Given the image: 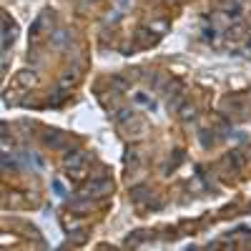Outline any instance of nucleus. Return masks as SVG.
I'll list each match as a JSON object with an SVG mask.
<instances>
[{"label": "nucleus", "instance_id": "dca6fc26", "mask_svg": "<svg viewBox=\"0 0 251 251\" xmlns=\"http://www.w3.org/2000/svg\"><path fill=\"white\" fill-rule=\"evenodd\" d=\"M68 96H71V91H68V88H58V91L48 98V106H60V103L66 100Z\"/></svg>", "mask_w": 251, "mask_h": 251}, {"label": "nucleus", "instance_id": "5701e85b", "mask_svg": "<svg viewBox=\"0 0 251 251\" xmlns=\"http://www.w3.org/2000/svg\"><path fill=\"white\" fill-rule=\"evenodd\" d=\"M136 100L141 103V106H153V103L149 100V96H146V93H136Z\"/></svg>", "mask_w": 251, "mask_h": 251}, {"label": "nucleus", "instance_id": "bb28decb", "mask_svg": "<svg viewBox=\"0 0 251 251\" xmlns=\"http://www.w3.org/2000/svg\"><path fill=\"white\" fill-rule=\"evenodd\" d=\"M246 50L251 53V38H246Z\"/></svg>", "mask_w": 251, "mask_h": 251}, {"label": "nucleus", "instance_id": "20e7f679", "mask_svg": "<svg viewBox=\"0 0 251 251\" xmlns=\"http://www.w3.org/2000/svg\"><path fill=\"white\" fill-rule=\"evenodd\" d=\"M68 133H63V131H46L43 133V143L48 146V149H66V146H68Z\"/></svg>", "mask_w": 251, "mask_h": 251}, {"label": "nucleus", "instance_id": "aec40b11", "mask_svg": "<svg viewBox=\"0 0 251 251\" xmlns=\"http://www.w3.org/2000/svg\"><path fill=\"white\" fill-rule=\"evenodd\" d=\"M3 169H5V171H8V169H10V171H15V169H18V166H15V161H13L8 153L3 156Z\"/></svg>", "mask_w": 251, "mask_h": 251}, {"label": "nucleus", "instance_id": "393cba45", "mask_svg": "<svg viewBox=\"0 0 251 251\" xmlns=\"http://www.w3.org/2000/svg\"><path fill=\"white\" fill-rule=\"evenodd\" d=\"M214 35H216L214 28H206V30H203V38H206V40H214Z\"/></svg>", "mask_w": 251, "mask_h": 251}, {"label": "nucleus", "instance_id": "412c9836", "mask_svg": "<svg viewBox=\"0 0 251 251\" xmlns=\"http://www.w3.org/2000/svg\"><path fill=\"white\" fill-rule=\"evenodd\" d=\"M136 163H138L136 153H126V166H128V169H136Z\"/></svg>", "mask_w": 251, "mask_h": 251}, {"label": "nucleus", "instance_id": "f03ea898", "mask_svg": "<svg viewBox=\"0 0 251 251\" xmlns=\"http://www.w3.org/2000/svg\"><path fill=\"white\" fill-rule=\"evenodd\" d=\"M113 191V183L111 178H96V181H88L86 186L80 188V196L86 199H98V196H106Z\"/></svg>", "mask_w": 251, "mask_h": 251}, {"label": "nucleus", "instance_id": "f8f14e48", "mask_svg": "<svg viewBox=\"0 0 251 251\" xmlns=\"http://www.w3.org/2000/svg\"><path fill=\"white\" fill-rule=\"evenodd\" d=\"M226 38L228 40H246V25L244 23H236L226 30Z\"/></svg>", "mask_w": 251, "mask_h": 251}, {"label": "nucleus", "instance_id": "4be33fe9", "mask_svg": "<svg viewBox=\"0 0 251 251\" xmlns=\"http://www.w3.org/2000/svg\"><path fill=\"white\" fill-rule=\"evenodd\" d=\"M75 83V75L71 73V75H63V80H60V88H68V86H73Z\"/></svg>", "mask_w": 251, "mask_h": 251}, {"label": "nucleus", "instance_id": "39448f33", "mask_svg": "<svg viewBox=\"0 0 251 251\" xmlns=\"http://www.w3.org/2000/svg\"><path fill=\"white\" fill-rule=\"evenodd\" d=\"M136 40H138V48H151V46L158 43V33H153L151 28H138Z\"/></svg>", "mask_w": 251, "mask_h": 251}, {"label": "nucleus", "instance_id": "6e6552de", "mask_svg": "<svg viewBox=\"0 0 251 251\" xmlns=\"http://www.w3.org/2000/svg\"><path fill=\"white\" fill-rule=\"evenodd\" d=\"M48 18H53V13H40V15L33 20V25H30V40H33V43L38 40V35L48 28Z\"/></svg>", "mask_w": 251, "mask_h": 251}, {"label": "nucleus", "instance_id": "ddd939ff", "mask_svg": "<svg viewBox=\"0 0 251 251\" xmlns=\"http://www.w3.org/2000/svg\"><path fill=\"white\" fill-rule=\"evenodd\" d=\"M199 141H201L203 149L208 151V149H211V146L216 143V133H214V131H208V128H201V131H199Z\"/></svg>", "mask_w": 251, "mask_h": 251}, {"label": "nucleus", "instance_id": "b1692460", "mask_svg": "<svg viewBox=\"0 0 251 251\" xmlns=\"http://www.w3.org/2000/svg\"><path fill=\"white\" fill-rule=\"evenodd\" d=\"M53 191H55L58 196H66V188H63V183H60V181H53Z\"/></svg>", "mask_w": 251, "mask_h": 251}, {"label": "nucleus", "instance_id": "7ed1b4c3", "mask_svg": "<svg viewBox=\"0 0 251 251\" xmlns=\"http://www.w3.org/2000/svg\"><path fill=\"white\" fill-rule=\"evenodd\" d=\"M35 83H38V75L33 73V71H18L15 73V78H13V86L20 91V93H23V91H28L30 86H35Z\"/></svg>", "mask_w": 251, "mask_h": 251}, {"label": "nucleus", "instance_id": "2eb2a0df", "mask_svg": "<svg viewBox=\"0 0 251 251\" xmlns=\"http://www.w3.org/2000/svg\"><path fill=\"white\" fill-rule=\"evenodd\" d=\"M183 158H186V151H183V149H176V151H174V161H171L169 166H166V174H174V171L178 169V166H181V161H183Z\"/></svg>", "mask_w": 251, "mask_h": 251}, {"label": "nucleus", "instance_id": "a211bd4d", "mask_svg": "<svg viewBox=\"0 0 251 251\" xmlns=\"http://www.w3.org/2000/svg\"><path fill=\"white\" fill-rule=\"evenodd\" d=\"M108 86H111V88H116L118 93L128 91V83H126V80H123L121 75H111V78H108Z\"/></svg>", "mask_w": 251, "mask_h": 251}, {"label": "nucleus", "instance_id": "0eeeda50", "mask_svg": "<svg viewBox=\"0 0 251 251\" xmlns=\"http://www.w3.org/2000/svg\"><path fill=\"white\" fill-rule=\"evenodd\" d=\"M156 234L153 231H149V228H136V231H131L128 236H126V246H141L143 241H149V239H153Z\"/></svg>", "mask_w": 251, "mask_h": 251}, {"label": "nucleus", "instance_id": "9b49d317", "mask_svg": "<svg viewBox=\"0 0 251 251\" xmlns=\"http://www.w3.org/2000/svg\"><path fill=\"white\" fill-rule=\"evenodd\" d=\"M221 10H224L228 18H239V15H241V5H239V0H224V3H221Z\"/></svg>", "mask_w": 251, "mask_h": 251}, {"label": "nucleus", "instance_id": "9d476101", "mask_svg": "<svg viewBox=\"0 0 251 251\" xmlns=\"http://www.w3.org/2000/svg\"><path fill=\"white\" fill-rule=\"evenodd\" d=\"M149 196H151V188L146 186V183H136L131 188V201H136V203H141L143 199H149Z\"/></svg>", "mask_w": 251, "mask_h": 251}, {"label": "nucleus", "instance_id": "4468645a", "mask_svg": "<svg viewBox=\"0 0 251 251\" xmlns=\"http://www.w3.org/2000/svg\"><path fill=\"white\" fill-rule=\"evenodd\" d=\"M116 118H118V126H121V128H123V126H128V123H133L138 116L131 111V108H121L118 113H116Z\"/></svg>", "mask_w": 251, "mask_h": 251}, {"label": "nucleus", "instance_id": "423d86ee", "mask_svg": "<svg viewBox=\"0 0 251 251\" xmlns=\"http://www.w3.org/2000/svg\"><path fill=\"white\" fill-rule=\"evenodd\" d=\"M224 166L231 174H239L241 169H244V153L241 151H228L226 156H224Z\"/></svg>", "mask_w": 251, "mask_h": 251}, {"label": "nucleus", "instance_id": "6ab92c4d", "mask_svg": "<svg viewBox=\"0 0 251 251\" xmlns=\"http://www.w3.org/2000/svg\"><path fill=\"white\" fill-rule=\"evenodd\" d=\"M68 234H71V239H73L75 244H83V241H86V231H83V228H73V231L68 228Z\"/></svg>", "mask_w": 251, "mask_h": 251}, {"label": "nucleus", "instance_id": "f3484780", "mask_svg": "<svg viewBox=\"0 0 251 251\" xmlns=\"http://www.w3.org/2000/svg\"><path fill=\"white\" fill-rule=\"evenodd\" d=\"M53 46L55 48H66L68 46V30H58V33H53Z\"/></svg>", "mask_w": 251, "mask_h": 251}, {"label": "nucleus", "instance_id": "a878e982", "mask_svg": "<svg viewBox=\"0 0 251 251\" xmlns=\"http://www.w3.org/2000/svg\"><path fill=\"white\" fill-rule=\"evenodd\" d=\"M116 5L118 8H126V5H128V0H116Z\"/></svg>", "mask_w": 251, "mask_h": 251}, {"label": "nucleus", "instance_id": "f257e3e1", "mask_svg": "<svg viewBox=\"0 0 251 251\" xmlns=\"http://www.w3.org/2000/svg\"><path fill=\"white\" fill-rule=\"evenodd\" d=\"M88 161H91V153L88 151H83V149H71L68 153H66V171H68V176L71 178H83L86 176V169H88Z\"/></svg>", "mask_w": 251, "mask_h": 251}, {"label": "nucleus", "instance_id": "1a4fd4ad", "mask_svg": "<svg viewBox=\"0 0 251 251\" xmlns=\"http://www.w3.org/2000/svg\"><path fill=\"white\" fill-rule=\"evenodd\" d=\"M176 113H178V118L183 121V123H191L194 118H196V106H194V103L191 100H181V106L176 108Z\"/></svg>", "mask_w": 251, "mask_h": 251}]
</instances>
